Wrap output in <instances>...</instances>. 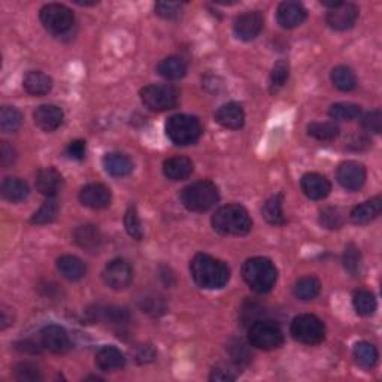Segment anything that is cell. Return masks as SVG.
<instances>
[{
  "label": "cell",
  "instance_id": "cell-1",
  "mask_svg": "<svg viewBox=\"0 0 382 382\" xmlns=\"http://www.w3.org/2000/svg\"><path fill=\"white\" fill-rule=\"evenodd\" d=\"M190 272L193 281L205 290H219L230 279V270L224 263L208 254L194 256L190 263Z\"/></svg>",
  "mask_w": 382,
  "mask_h": 382
},
{
  "label": "cell",
  "instance_id": "cell-2",
  "mask_svg": "<svg viewBox=\"0 0 382 382\" xmlns=\"http://www.w3.org/2000/svg\"><path fill=\"white\" fill-rule=\"evenodd\" d=\"M212 227L224 236H245L251 232L252 219L241 205H226L212 215Z\"/></svg>",
  "mask_w": 382,
  "mask_h": 382
},
{
  "label": "cell",
  "instance_id": "cell-3",
  "mask_svg": "<svg viewBox=\"0 0 382 382\" xmlns=\"http://www.w3.org/2000/svg\"><path fill=\"white\" fill-rule=\"evenodd\" d=\"M242 278L252 291L265 294L275 287L278 270L269 259L254 257L243 263Z\"/></svg>",
  "mask_w": 382,
  "mask_h": 382
},
{
  "label": "cell",
  "instance_id": "cell-4",
  "mask_svg": "<svg viewBox=\"0 0 382 382\" xmlns=\"http://www.w3.org/2000/svg\"><path fill=\"white\" fill-rule=\"evenodd\" d=\"M219 200L218 187L211 181L193 182L181 191L182 205L191 212H206Z\"/></svg>",
  "mask_w": 382,
  "mask_h": 382
},
{
  "label": "cell",
  "instance_id": "cell-5",
  "mask_svg": "<svg viewBox=\"0 0 382 382\" xmlns=\"http://www.w3.org/2000/svg\"><path fill=\"white\" fill-rule=\"evenodd\" d=\"M202 133V124L196 117L178 114L169 118L166 123V134L175 145H191L199 141Z\"/></svg>",
  "mask_w": 382,
  "mask_h": 382
},
{
  "label": "cell",
  "instance_id": "cell-6",
  "mask_svg": "<svg viewBox=\"0 0 382 382\" xmlns=\"http://www.w3.org/2000/svg\"><path fill=\"white\" fill-rule=\"evenodd\" d=\"M180 93L169 84H150L141 90V100L150 111L163 112L178 105Z\"/></svg>",
  "mask_w": 382,
  "mask_h": 382
},
{
  "label": "cell",
  "instance_id": "cell-7",
  "mask_svg": "<svg viewBox=\"0 0 382 382\" xmlns=\"http://www.w3.org/2000/svg\"><path fill=\"white\" fill-rule=\"evenodd\" d=\"M248 341L259 350H276L284 342V333L281 327L269 320L254 321L248 329Z\"/></svg>",
  "mask_w": 382,
  "mask_h": 382
},
{
  "label": "cell",
  "instance_id": "cell-8",
  "mask_svg": "<svg viewBox=\"0 0 382 382\" xmlns=\"http://www.w3.org/2000/svg\"><path fill=\"white\" fill-rule=\"evenodd\" d=\"M290 333L297 342L305 345H318L326 337V326L318 317L303 313V315L293 320Z\"/></svg>",
  "mask_w": 382,
  "mask_h": 382
},
{
  "label": "cell",
  "instance_id": "cell-9",
  "mask_svg": "<svg viewBox=\"0 0 382 382\" xmlns=\"http://www.w3.org/2000/svg\"><path fill=\"white\" fill-rule=\"evenodd\" d=\"M39 19L42 25H44L48 32L54 33V35H62V33L72 27L73 12L62 3H48L42 6Z\"/></svg>",
  "mask_w": 382,
  "mask_h": 382
},
{
  "label": "cell",
  "instance_id": "cell-10",
  "mask_svg": "<svg viewBox=\"0 0 382 382\" xmlns=\"http://www.w3.org/2000/svg\"><path fill=\"white\" fill-rule=\"evenodd\" d=\"M104 279L106 285L111 287L112 290H124V288L132 284L133 269L129 265V261L123 259H115L106 265L104 272Z\"/></svg>",
  "mask_w": 382,
  "mask_h": 382
},
{
  "label": "cell",
  "instance_id": "cell-11",
  "mask_svg": "<svg viewBox=\"0 0 382 382\" xmlns=\"http://www.w3.org/2000/svg\"><path fill=\"white\" fill-rule=\"evenodd\" d=\"M337 182L348 191H359L366 182V167L359 161H344L336 172Z\"/></svg>",
  "mask_w": 382,
  "mask_h": 382
},
{
  "label": "cell",
  "instance_id": "cell-12",
  "mask_svg": "<svg viewBox=\"0 0 382 382\" xmlns=\"http://www.w3.org/2000/svg\"><path fill=\"white\" fill-rule=\"evenodd\" d=\"M265 24V16L260 11H248L241 14L235 20V33L236 36L242 40H252L256 39L260 32L263 30Z\"/></svg>",
  "mask_w": 382,
  "mask_h": 382
},
{
  "label": "cell",
  "instance_id": "cell-13",
  "mask_svg": "<svg viewBox=\"0 0 382 382\" xmlns=\"http://www.w3.org/2000/svg\"><path fill=\"white\" fill-rule=\"evenodd\" d=\"M359 19V8L354 3L342 2L335 10H330L326 16V21L330 29L336 32H345L354 27L355 21Z\"/></svg>",
  "mask_w": 382,
  "mask_h": 382
},
{
  "label": "cell",
  "instance_id": "cell-14",
  "mask_svg": "<svg viewBox=\"0 0 382 382\" xmlns=\"http://www.w3.org/2000/svg\"><path fill=\"white\" fill-rule=\"evenodd\" d=\"M40 341H42V346L47 348L48 351L54 354H63L69 350L71 346L69 335H67V332L62 326H56V324H49L42 329Z\"/></svg>",
  "mask_w": 382,
  "mask_h": 382
},
{
  "label": "cell",
  "instance_id": "cell-15",
  "mask_svg": "<svg viewBox=\"0 0 382 382\" xmlns=\"http://www.w3.org/2000/svg\"><path fill=\"white\" fill-rule=\"evenodd\" d=\"M111 191L104 184H88L80 191V200L84 206L91 209H104L111 203Z\"/></svg>",
  "mask_w": 382,
  "mask_h": 382
},
{
  "label": "cell",
  "instance_id": "cell-16",
  "mask_svg": "<svg viewBox=\"0 0 382 382\" xmlns=\"http://www.w3.org/2000/svg\"><path fill=\"white\" fill-rule=\"evenodd\" d=\"M64 114L58 106L56 105H42L36 108V111L33 112V120L35 124L44 132H54L63 123Z\"/></svg>",
  "mask_w": 382,
  "mask_h": 382
},
{
  "label": "cell",
  "instance_id": "cell-17",
  "mask_svg": "<svg viewBox=\"0 0 382 382\" xmlns=\"http://www.w3.org/2000/svg\"><path fill=\"white\" fill-rule=\"evenodd\" d=\"M302 190L311 200H322L326 199L332 191V184L329 182L326 176L320 174H307L302 176Z\"/></svg>",
  "mask_w": 382,
  "mask_h": 382
},
{
  "label": "cell",
  "instance_id": "cell-18",
  "mask_svg": "<svg viewBox=\"0 0 382 382\" xmlns=\"http://www.w3.org/2000/svg\"><path fill=\"white\" fill-rule=\"evenodd\" d=\"M308 12L299 2H283L278 8V23L284 29H294L307 20Z\"/></svg>",
  "mask_w": 382,
  "mask_h": 382
},
{
  "label": "cell",
  "instance_id": "cell-19",
  "mask_svg": "<svg viewBox=\"0 0 382 382\" xmlns=\"http://www.w3.org/2000/svg\"><path fill=\"white\" fill-rule=\"evenodd\" d=\"M215 121L223 126L224 129H232V130H237L241 129L245 123V114L243 109L239 104H235V102H230V104H226L223 106H219L215 112Z\"/></svg>",
  "mask_w": 382,
  "mask_h": 382
},
{
  "label": "cell",
  "instance_id": "cell-20",
  "mask_svg": "<svg viewBox=\"0 0 382 382\" xmlns=\"http://www.w3.org/2000/svg\"><path fill=\"white\" fill-rule=\"evenodd\" d=\"M63 178L54 167H42L36 175V189L48 199L54 198L62 190Z\"/></svg>",
  "mask_w": 382,
  "mask_h": 382
},
{
  "label": "cell",
  "instance_id": "cell-21",
  "mask_svg": "<svg viewBox=\"0 0 382 382\" xmlns=\"http://www.w3.org/2000/svg\"><path fill=\"white\" fill-rule=\"evenodd\" d=\"M88 315L95 321L106 322V324L114 327L126 326L130 320L126 309L117 307H96L93 311H88Z\"/></svg>",
  "mask_w": 382,
  "mask_h": 382
},
{
  "label": "cell",
  "instance_id": "cell-22",
  "mask_svg": "<svg viewBox=\"0 0 382 382\" xmlns=\"http://www.w3.org/2000/svg\"><path fill=\"white\" fill-rule=\"evenodd\" d=\"M194 171L193 161L182 156H175L167 158L163 165L165 175L172 181H184L190 178Z\"/></svg>",
  "mask_w": 382,
  "mask_h": 382
},
{
  "label": "cell",
  "instance_id": "cell-23",
  "mask_svg": "<svg viewBox=\"0 0 382 382\" xmlns=\"http://www.w3.org/2000/svg\"><path fill=\"white\" fill-rule=\"evenodd\" d=\"M382 211V199L373 198L361 205L354 206L350 212V218L354 224H368L378 218Z\"/></svg>",
  "mask_w": 382,
  "mask_h": 382
},
{
  "label": "cell",
  "instance_id": "cell-24",
  "mask_svg": "<svg viewBox=\"0 0 382 382\" xmlns=\"http://www.w3.org/2000/svg\"><path fill=\"white\" fill-rule=\"evenodd\" d=\"M96 364L104 372H115L124 368V354L115 346H104L96 354Z\"/></svg>",
  "mask_w": 382,
  "mask_h": 382
},
{
  "label": "cell",
  "instance_id": "cell-25",
  "mask_svg": "<svg viewBox=\"0 0 382 382\" xmlns=\"http://www.w3.org/2000/svg\"><path fill=\"white\" fill-rule=\"evenodd\" d=\"M24 90L32 96H45L53 88V80L40 71H32L24 76Z\"/></svg>",
  "mask_w": 382,
  "mask_h": 382
},
{
  "label": "cell",
  "instance_id": "cell-26",
  "mask_svg": "<svg viewBox=\"0 0 382 382\" xmlns=\"http://www.w3.org/2000/svg\"><path fill=\"white\" fill-rule=\"evenodd\" d=\"M105 171L115 178L130 175L133 171V161L121 152H109L104 157Z\"/></svg>",
  "mask_w": 382,
  "mask_h": 382
},
{
  "label": "cell",
  "instance_id": "cell-27",
  "mask_svg": "<svg viewBox=\"0 0 382 382\" xmlns=\"http://www.w3.org/2000/svg\"><path fill=\"white\" fill-rule=\"evenodd\" d=\"M73 241L84 250L95 251L99 250V247L102 245V233L96 226H91V224L80 226L78 228H75Z\"/></svg>",
  "mask_w": 382,
  "mask_h": 382
},
{
  "label": "cell",
  "instance_id": "cell-28",
  "mask_svg": "<svg viewBox=\"0 0 382 382\" xmlns=\"http://www.w3.org/2000/svg\"><path fill=\"white\" fill-rule=\"evenodd\" d=\"M57 269L66 279H69L72 283L80 281V279L86 276V272H87L84 261L75 256H63L58 259Z\"/></svg>",
  "mask_w": 382,
  "mask_h": 382
},
{
  "label": "cell",
  "instance_id": "cell-29",
  "mask_svg": "<svg viewBox=\"0 0 382 382\" xmlns=\"http://www.w3.org/2000/svg\"><path fill=\"white\" fill-rule=\"evenodd\" d=\"M283 203H284V196L281 193L275 194V196L269 198L265 205H263V217H265L266 222L272 226H283L285 223L284 211H283Z\"/></svg>",
  "mask_w": 382,
  "mask_h": 382
},
{
  "label": "cell",
  "instance_id": "cell-30",
  "mask_svg": "<svg viewBox=\"0 0 382 382\" xmlns=\"http://www.w3.org/2000/svg\"><path fill=\"white\" fill-rule=\"evenodd\" d=\"M158 73L163 76L166 80H171V81H178L184 78L187 75V63L182 60L181 57H176V56H171V57H166L163 58L158 63Z\"/></svg>",
  "mask_w": 382,
  "mask_h": 382
},
{
  "label": "cell",
  "instance_id": "cell-31",
  "mask_svg": "<svg viewBox=\"0 0 382 382\" xmlns=\"http://www.w3.org/2000/svg\"><path fill=\"white\" fill-rule=\"evenodd\" d=\"M29 185L20 178H5L2 182V196L12 203L21 202L29 196Z\"/></svg>",
  "mask_w": 382,
  "mask_h": 382
},
{
  "label": "cell",
  "instance_id": "cell-32",
  "mask_svg": "<svg viewBox=\"0 0 382 382\" xmlns=\"http://www.w3.org/2000/svg\"><path fill=\"white\" fill-rule=\"evenodd\" d=\"M354 359L361 368L373 369L378 363V351L377 348L369 342H357L354 345Z\"/></svg>",
  "mask_w": 382,
  "mask_h": 382
},
{
  "label": "cell",
  "instance_id": "cell-33",
  "mask_svg": "<svg viewBox=\"0 0 382 382\" xmlns=\"http://www.w3.org/2000/svg\"><path fill=\"white\" fill-rule=\"evenodd\" d=\"M321 284L317 278L305 276L300 278L294 285V296L300 300H312L320 294Z\"/></svg>",
  "mask_w": 382,
  "mask_h": 382
},
{
  "label": "cell",
  "instance_id": "cell-34",
  "mask_svg": "<svg viewBox=\"0 0 382 382\" xmlns=\"http://www.w3.org/2000/svg\"><path fill=\"white\" fill-rule=\"evenodd\" d=\"M353 305L355 312L361 317H370L377 311V299L370 291L368 290H359L354 293Z\"/></svg>",
  "mask_w": 382,
  "mask_h": 382
},
{
  "label": "cell",
  "instance_id": "cell-35",
  "mask_svg": "<svg viewBox=\"0 0 382 382\" xmlns=\"http://www.w3.org/2000/svg\"><path fill=\"white\" fill-rule=\"evenodd\" d=\"M332 82L337 90L351 91L357 86V78L350 67L337 66L332 71Z\"/></svg>",
  "mask_w": 382,
  "mask_h": 382
},
{
  "label": "cell",
  "instance_id": "cell-36",
  "mask_svg": "<svg viewBox=\"0 0 382 382\" xmlns=\"http://www.w3.org/2000/svg\"><path fill=\"white\" fill-rule=\"evenodd\" d=\"M23 124V117L19 109L14 106H3L0 111V129L3 133H15L20 130Z\"/></svg>",
  "mask_w": 382,
  "mask_h": 382
},
{
  "label": "cell",
  "instance_id": "cell-37",
  "mask_svg": "<svg viewBox=\"0 0 382 382\" xmlns=\"http://www.w3.org/2000/svg\"><path fill=\"white\" fill-rule=\"evenodd\" d=\"M329 115L336 121H353L361 115V108L355 104H335L330 106Z\"/></svg>",
  "mask_w": 382,
  "mask_h": 382
},
{
  "label": "cell",
  "instance_id": "cell-38",
  "mask_svg": "<svg viewBox=\"0 0 382 382\" xmlns=\"http://www.w3.org/2000/svg\"><path fill=\"white\" fill-rule=\"evenodd\" d=\"M57 217H58V205L54 199L49 198L44 205H42L35 212V214H33L30 222L38 226H45V224H51L53 222H56Z\"/></svg>",
  "mask_w": 382,
  "mask_h": 382
},
{
  "label": "cell",
  "instance_id": "cell-39",
  "mask_svg": "<svg viewBox=\"0 0 382 382\" xmlns=\"http://www.w3.org/2000/svg\"><path fill=\"white\" fill-rule=\"evenodd\" d=\"M288 76H290V64H288V62L287 60L276 62L274 69H272L270 80H269L270 91L276 93L281 90L285 86V82L288 81Z\"/></svg>",
  "mask_w": 382,
  "mask_h": 382
},
{
  "label": "cell",
  "instance_id": "cell-40",
  "mask_svg": "<svg viewBox=\"0 0 382 382\" xmlns=\"http://www.w3.org/2000/svg\"><path fill=\"white\" fill-rule=\"evenodd\" d=\"M308 133L318 141H333L339 134V127L335 123H311Z\"/></svg>",
  "mask_w": 382,
  "mask_h": 382
},
{
  "label": "cell",
  "instance_id": "cell-41",
  "mask_svg": "<svg viewBox=\"0 0 382 382\" xmlns=\"http://www.w3.org/2000/svg\"><path fill=\"white\" fill-rule=\"evenodd\" d=\"M344 212L339 208L329 206L320 212V224L329 230H337L344 226Z\"/></svg>",
  "mask_w": 382,
  "mask_h": 382
},
{
  "label": "cell",
  "instance_id": "cell-42",
  "mask_svg": "<svg viewBox=\"0 0 382 382\" xmlns=\"http://www.w3.org/2000/svg\"><path fill=\"white\" fill-rule=\"evenodd\" d=\"M124 227L127 233H129L130 237L136 241H141L143 237V227L138 215V211H136L134 206H130L126 212L124 217Z\"/></svg>",
  "mask_w": 382,
  "mask_h": 382
},
{
  "label": "cell",
  "instance_id": "cell-43",
  "mask_svg": "<svg viewBox=\"0 0 382 382\" xmlns=\"http://www.w3.org/2000/svg\"><path fill=\"white\" fill-rule=\"evenodd\" d=\"M228 353H230V357L236 364H248L252 357L248 345L241 341V339H233L228 344Z\"/></svg>",
  "mask_w": 382,
  "mask_h": 382
},
{
  "label": "cell",
  "instance_id": "cell-44",
  "mask_svg": "<svg viewBox=\"0 0 382 382\" xmlns=\"http://www.w3.org/2000/svg\"><path fill=\"white\" fill-rule=\"evenodd\" d=\"M360 250L355 247L354 243L346 245L345 252H344V267L350 272L351 275H357L360 270Z\"/></svg>",
  "mask_w": 382,
  "mask_h": 382
},
{
  "label": "cell",
  "instance_id": "cell-45",
  "mask_svg": "<svg viewBox=\"0 0 382 382\" xmlns=\"http://www.w3.org/2000/svg\"><path fill=\"white\" fill-rule=\"evenodd\" d=\"M14 377L19 381H30V382L42 379L39 369L32 363H20L19 366H15Z\"/></svg>",
  "mask_w": 382,
  "mask_h": 382
},
{
  "label": "cell",
  "instance_id": "cell-46",
  "mask_svg": "<svg viewBox=\"0 0 382 382\" xmlns=\"http://www.w3.org/2000/svg\"><path fill=\"white\" fill-rule=\"evenodd\" d=\"M156 14L161 19L174 20L181 14V3L176 2H157L156 3Z\"/></svg>",
  "mask_w": 382,
  "mask_h": 382
},
{
  "label": "cell",
  "instance_id": "cell-47",
  "mask_svg": "<svg viewBox=\"0 0 382 382\" xmlns=\"http://www.w3.org/2000/svg\"><path fill=\"white\" fill-rule=\"evenodd\" d=\"M361 126L368 132L377 133V134L381 133L382 132V112L379 111V109H375V111L368 112L366 115L363 117Z\"/></svg>",
  "mask_w": 382,
  "mask_h": 382
},
{
  "label": "cell",
  "instance_id": "cell-48",
  "mask_svg": "<svg viewBox=\"0 0 382 382\" xmlns=\"http://www.w3.org/2000/svg\"><path fill=\"white\" fill-rule=\"evenodd\" d=\"M16 151L8 142L0 143V165L3 167H10L15 163Z\"/></svg>",
  "mask_w": 382,
  "mask_h": 382
},
{
  "label": "cell",
  "instance_id": "cell-49",
  "mask_svg": "<svg viewBox=\"0 0 382 382\" xmlns=\"http://www.w3.org/2000/svg\"><path fill=\"white\" fill-rule=\"evenodd\" d=\"M67 156L73 160H84V157H86V142L81 139L72 141L67 145Z\"/></svg>",
  "mask_w": 382,
  "mask_h": 382
},
{
  "label": "cell",
  "instance_id": "cell-50",
  "mask_svg": "<svg viewBox=\"0 0 382 382\" xmlns=\"http://www.w3.org/2000/svg\"><path fill=\"white\" fill-rule=\"evenodd\" d=\"M209 379L215 381V382H228V381H235L236 375L233 373V370L219 366V368H215L214 370H212Z\"/></svg>",
  "mask_w": 382,
  "mask_h": 382
},
{
  "label": "cell",
  "instance_id": "cell-51",
  "mask_svg": "<svg viewBox=\"0 0 382 382\" xmlns=\"http://www.w3.org/2000/svg\"><path fill=\"white\" fill-rule=\"evenodd\" d=\"M154 357H156V351L148 345L141 346L138 354H136V360H138V363H141V364L142 363H150V361L154 360Z\"/></svg>",
  "mask_w": 382,
  "mask_h": 382
},
{
  "label": "cell",
  "instance_id": "cell-52",
  "mask_svg": "<svg viewBox=\"0 0 382 382\" xmlns=\"http://www.w3.org/2000/svg\"><path fill=\"white\" fill-rule=\"evenodd\" d=\"M16 350H20L23 353H32V354H38L40 353L39 351V348L36 344H33L30 341H24V342H20V344H16Z\"/></svg>",
  "mask_w": 382,
  "mask_h": 382
},
{
  "label": "cell",
  "instance_id": "cell-53",
  "mask_svg": "<svg viewBox=\"0 0 382 382\" xmlns=\"http://www.w3.org/2000/svg\"><path fill=\"white\" fill-rule=\"evenodd\" d=\"M12 312L10 313V309H6L5 307L2 308V329L5 330L8 326L12 324Z\"/></svg>",
  "mask_w": 382,
  "mask_h": 382
}]
</instances>
